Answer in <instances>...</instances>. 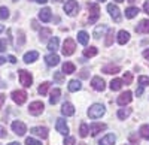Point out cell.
Returning a JSON list of instances; mask_svg holds the SVG:
<instances>
[{"instance_id":"d590c367","label":"cell","mask_w":149,"mask_h":145,"mask_svg":"<svg viewBox=\"0 0 149 145\" xmlns=\"http://www.w3.org/2000/svg\"><path fill=\"white\" fill-rule=\"evenodd\" d=\"M49 85H51V84H49L48 81H46V82H42L40 85H39V93H40L42 96H45V94L48 93V90H49Z\"/></svg>"},{"instance_id":"1f68e13d","label":"cell","mask_w":149,"mask_h":145,"mask_svg":"<svg viewBox=\"0 0 149 145\" xmlns=\"http://www.w3.org/2000/svg\"><path fill=\"white\" fill-rule=\"evenodd\" d=\"M39 34H40V41L43 42V41H46V39L49 38V36L52 34V32H51V29H40Z\"/></svg>"},{"instance_id":"b9f144b4","label":"cell","mask_w":149,"mask_h":145,"mask_svg":"<svg viewBox=\"0 0 149 145\" xmlns=\"http://www.w3.org/2000/svg\"><path fill=\"white\" fill-rule=\"evenodd\" d=\"M54 79H55L57 82H63V81H64L63 72H55V74H54Z\"/></svg>"},{"instance_id":"680465c9","label":"cell","mask_w":149,"mask_h":145,"mask_svg":"<svg viewBox=\"0 0 149 145\" xmlns=\"http://www.w3.org/2000/svg\"><path fill=\"white\" fill-rule=\"evenodd\" d=\"M115 2H118V3H121V2H124V0H115Z\"/></svg>"},{"instance_id":"d6986e66","label":"cell","mask_w":149,"mask_h":145,"mask_svg":"<svg viewBox=\"0 0 149 145\" xmlns=\"http://www.w3.org/2000/svg\"><path fill=\"white\" fill-rule=\"evenodd\" d=\"M45 62H46L48 66H57L60 63V57L57 54H49V55L45 57Z\"/></svg>"},{"instance_id":"7c38bea8","label":"cell","mask_w":149,"mask_h":145,"mask_svg":"<svg viewBox=\"0 0 149 145\" xmlns=\"http://www.w3.org/2000/svg\"><path fill=\"white\" fill-rule=\"evenodd\" d=\"M55 127H57V132H58V133H61V135H67L69 133V127L66 124V120H63V118H58L57 120Z\"/></svg>"},{"instance_id":"ac0fdd59","label":"cell","mask_w":149,"mask_h":145,"mask_svg":"<svg viewBox=\"0 0 149 145\" xmlns=\"http://www.w3.org/2000/svg\"><path fill=\"white\" fill-rule=\"evenodd\" d=\"M128 41H130V33L125 32V30H121L118 33V43L119 45H125Z\"/></svg>"},{"instance_id":"9c48e42d","label":"cell","mask_w":149,"mask_h":145,"mask_svg":"<svg viewBox=\"0 0 149 145\" xmlns=\"http://www.w3.org/2000/svg\"><path fill=\"white\" fill-rule=\"evenodd\" d=\"M12 130L15 132V135L24 136V135H26V132H27V127H26V124H24L22 121H14V123H12Z\"/></svg>"},{"instance_id":"7dc6e473","label":"cell","mask_w":149,"mask_h":145,"mask_svg":"<svg viewBox=\"0 0 149 145\" xmlns=\"http://www.w3.org/2000/svg\"><path fill=\"white\" fill-rule=\"evenodd\" d=\"M143 11L149 15V0H146V2H145V5H143Z\"/></svg>"},{"instance_id":"bcb514c9","label":"cell","mask_w":149,"mask_h":145,"mask_svg":"<svg viewBox=\"0 0 149 145\" xmlns=\"http://www.w3.org/2000/svg\"><path fill=\"white\" fill-rule=\"evenodd\" d=\"M0 138H6V129L3 126H0Z\"/></svg>"},{"instance_id":"816d5d0a","label":"cell","mask_w":149,"mask_h":145,"mask_svg":"<svg viewBox=\"0 0 149 145\" xmlns=\"http://www.w3.org/2000/svg\"><path fill=\"white\" fill-rule=\"evenodd\" d=\"M9 62H10V63H17V58H15L14 55H9Z\"/></svg>"},{"instance_id":"ba28073f","label":"cell","mask_w":149,"mask_h":145,"mask_svg":"<svg viewBox=\"0 0 149 145\" xmlns=\"http://www.w3.org/2000/svg\"><path fill=\"white\" fill-rule=\"evenodd\" d=\"M43 103L42 102H33V103H30V106H29V112L31 114V115H40L42 112H43Z\"/></svg>"},{"instance_id":"60d3db41","label":"cell","mask_w":149,"mask_h":145,"mask_svg":"<svg viewBox=\"0 0 149 145\" xmlns=\"http://www.w3.org/2000/svg\"><path fill=\"white\" fill-rule=\"evenodd\" d=\"M139 84H140V87L149 85V76H139Z\"/></svg>"},{"instance_id":"52a82bcc","label":"cell","mask_w":149,"mask_h":145,"mask_svg":"<svg viewBox=\"0 0 149 145\" xmlns=\"http://www.w3.org/2000/svg\"><path fill=\"white\" fill-rule=\"evenodd\" d=\"M19 82L22 84L24 87H31V82H33V78L31 75L29 74L27 70H19Z\"/></svg>"},{"instance_id":"7402d4cb","label":"cell","mask_w":149,"mask_h":145,"mask_svg":"<svg viewBox=\"0 0 149 145\" xmlns=\"http://www.w3.org/2000/svg\"><path fill=\"white\" fill-rule=\"evenodd\" d=\"M139 8H136V6H130V8H127L125 9V17L127 18H134V17H137V14H139Z\"/></svg>"},{"instance_id":"f6af8a7d","label":"cell","mask_w":149,"mask_h":145,"mask_svg":"<svg viewBox=\"0 0 149 145\" xmlns=\"http://www.w3.org/2000/svg\"><path fill=\"white\" fill-rule=\"evenodd\" d=\"M64 145H74V138H66L64 139Z\"/></svg>"},{"instance_id":"4316f807","label":"cell","mask_w":149,"mask_h":145,"mask_svg":"<svg viewBox=\"0 0 149 145\" xmlns=\"http://www.w3.org/2000/svg\"><path fill=\"white\" fill-rule=\"evenodd\" d=\"M58 45H60L58 38H52L51 41H49V43H48V50L51 51V53H55L58 50Z\"/></svg>"},{"instance_id":"836d02e7","label":"cell","mask_w":149,"mask_h":145,"mask_svg":"<svg viewBox=\"0 0 149 145\" xmlns=\"http://www.w3.org/2000/svg\"><path fill=\"white\" fill-rule=\"evenodd\" d=\"M106 36H107V38H106V41H104V45H106V46H110L112 43H113V36H115V32H113V30H109Z\"/></svg>"},{"instance_id":"2e32d148","label":"cell","mask_w":149,"mask_h":145,"mask_svg":"<svg viewBox=\"0 0 149 145\" xmlns=\"http://www.w3.org/2000/svg\"><path fill=\"white\" fill-rule=\"evenodd\" d=\"M90 130H91V135L95 136V135L100 133L102 130H106V124H103V123H94V124L90 126Z\"/></svg>"},{"instance_id":"83f0119b","label":"cell","mask_w":149,"mask_h":145,"mask_svg":"<svg viewBox=\"0 0 149 145\" xmlns=\"http://www.w3.org/2000/svg\"><path fill=\"white\" fill-rule=\"evenodd\" d=\"M88 39H90V36H88V33H86V32H79L78 33V42L79 43H82V45H86V43H88Z\"/></svg>"},{"instance_id":"5bb4252c","label":"cell","mask_w":149,"mask_h":145,"mask_svg":"<svg viewBox=\"0 0 149 145\" xmlns=\"http://www.w3.org/2000/svg\"><path fill=\"white\" fill-rule=\"evenodd\" d=\"M51 18H52V12H51V9H49V8H43V9L39 12V20H40V21L49 22V21H51Z\"/></svg>"},{"instance_id":"30bf717a","label":"cell","mask_w":149,"mask_h":145,"mask_svg":"<svg viewBox=\"0 0 149 145\" xmlns=\"http://www.w3.org/2000/svg\"><path fill=\"white\" fill-rule=\"evenodd\" d=\"M131 99H133V94H131V91H125V93H122L119 97H118V105L119 106H125V105H128L130 102H131Z\"/></svg>"},{"instance_id":"94428289","label":"cell","mask_w":149,"mask_h":145,"mask_svg":"<svg viewBox=\"0 0 149 145\" xmlns=\"http://www.w3.org/2000/svg\"><path fill=\"white\" fill-rule=\"evenodd\" d=\"M55 2H63V0H55Z\"/></svg>"},{"instance_id":"681fc988","label":"cell","mask_w":149,"mask_h":145,"mask_svg":"<svg viewBox=\"0 0 149 145\" xmlns=\"http://www.w3.org/2000/svg\"><path fill=\"white\" fill-rule=\"evenodd\" d=\"M5 100H6V97H5V94H2L0 93V108L3 106V103H5Z\"/></svg>"},{"instance_id":"d6a6232c","label":"cell","mask_w":149,"mask_h":145,"mask_svg":"<svg viewBox=\"0 0 149 145\" xmlns=\"http://www.w3.org/2000/svg\"><path fill=\"white\" fill-rule=\"evenodd\" d=\"M139 132H140V136H142L143 139H148V141H149V124H143Z\"/></svg>"},{"instance_id":"ffe728a7","label":"cell","mask_w":149,"mask_h":145,"mask_svg":"<svg viewBox=\"0 0 149 145\" xmlns=\"http://www.w3.org/2000/svg\"><path fill=\"white\" fill-rule=\"evenodd\" d=\"M60 96H61V90H60V88H54V90L51 91V96H49V103L55 105V103L60 100Z\"/></svg>"},{"instance_id":"4dcf8cb0","label":"cell","mask_w":149,"mask_h":145,"mask_svg":"<svg viewBox=\"0 0 149 145\" xmlns=\"http://www.w3.org/2000/svg\"><path fill=\"white\" fill-rule=\"evenodd\" d=\"M73 72H74V64H73V63L67 62V63H64V64H63V74L70 75V74H73Z\"/></svg>"},{"instance_id":"db71d44e","label":"cell","mask_w":149,"mask_h":145,"mask_svg":"<svg viewBox=\"0 0 149 145\" xmlns=\"http://www.w3.org/2000/svg\"><path fill=\"white\" fill-rule=\"evenodd\" d=\"M34 2H37V3H40V5H45L48 0H34Z\"/></svg>"},{"instance_id":"603a6c76","label":"cell","mask_w":149,"mask_h":145,"mask_svg":"<svg viewBox=\"0 0 149 145\" xmlns=\"http://www.w3.org/2000/svg\"><path fill=\"white\" fill-rule=\"evenodd\" d=\"M37 57H39V53L37 51H30V53H27L26 55H24V62L26 63H33L34 60H37Z\"/></svg>"},{"instance_id":"3957f363","label":"cell","mask_w":149,"mask_h":145,"mask_svg":"<svg viewBox=\"0 0 149 145\" xmlns=\"http://www.w3.org/2000/svg\"><path fill=\"white\" fill-rule=\"evenodd\" d=\"M88 9H90L88 22H90V24H94L98 18H100V8H98L97 3H90V5H88Z\"/></svg>"},{"instance_id":"f35d334b","label":"cell","mask_w":149,"mask_h":145,"mask_svg":"<svg viewBox=\"0 0 149 145\" xmlns=\"http://www.w3.org/2000/svg\"><path fill=\"white\" fill-rule=\"evenodd\" d=\"M24 42H26V38H24V32H22V30H18V41H17V45L21 46V45H24Z\"/></svg>"},{"instance_id":"8d00e7d4","label":"cell","mask_w":149,"mask_h":145,"mask_svg":"<svg viewBox=\"0 0 149 145\" xmlns=\"http://www.w3.org/2000/svg\"><path fill=\"white\" fill-rule=\"evenodd\" d=\"M9 18V9L6 6H0V20H8Z\"/></svg>"},{"instance_id":"6f0895ef","label":"cell","mask_w":149,"mask_h":145,"mask_svg":"<svg viewBox=\"0 0 149 145\" xmlns=\"http://www.w3.org/2000/svg\"><path fill=\"white\" fill-rule=\"evenodd\" d=\"M3 30H5V27H3V26H2V24H0V33H2V32H3Z\"/></svg>"},{"instance_id":"be15d7a7","label":"cell","mask_w":149,"mask_h":145,"mask_svg":"<svg viewBox=\"0 0 149 145\" xmlns=\"http://www.w3.org/2000/svg\"><path fill=\"white\" fill-rule=\"evenodd\" d=\"M98 2H104V0H98Z\"/></svg>"},{"instance_id":"5b68a950","label":"cell","mask_w":149,"mask_h":145,"mask_svg":"<svg viewBox=\"0 0 149 145\" xmlns=\"http://www.w3.org/2000/svg\"><path fill=\"white\" fill-rule=\"evenodd\" d=\"M12 100H14L17 105L26 103V100H27V93L24 91V90H15L14 93H12Z\"/></svg>"},{"instance_id":"cb8c5ba5","label":"cell","mask_w":149,"mask_h":145,"mask_svg":"<svg viewBox=\"0 0 149 145\" xmlns=\"http://www.w3.org/2000/svg\"><path fill=\"white\" fill-rule=\"evenodd\" d=\"M122 82H124V81H122V79H118V78H116V79H112V81H110V90H112V91L121 90L122 85H124Z\"/></svg>"},{"instance_id":"9a60e30c","label":"cell","mask_w":149,"mask_h":145,"mask_svg":"<svg viewBox=\"0 0 149 145\" xmlns=\"http://www.w3.org/2000/svg\"><path fill=\"white\" fill-rule=\"evenodd\" d=\"M30 132H31L34 136H39L42 139H46L48 138V129L46 127H33Z\"/></svg>"},{"instance_id":"ab89813d","label":"cell","mask_w":149,"mask_h":145,"mask_svg":"<svg viewBox=\"0 0 149 145\" xmlns=\"http://www.w3.org/2000/svg\"><path fill=\"white\" fill-rule=\"evenodd\" d=\"M124 82H125L127 85L133 82V75H131V72H125V74H124Z\"/></svg>"},{"instance_id":"6125c7cd","label":"cell","mask_w":149,"mask_h":145,"mask_svg":"<svg viewBox=\"0 0 149 145\" xmlns=\"http://www.w3.org/2000/svg\"><path fill=\"white\" fill-rule=\"evenodd\" d=\"M79 145H85V144H84V142H81V144H79Z\"/></svg>"},{"instance_id":"484cf974","label":"cell","mask_w":149,"mask_h":145,"mask_svg":"<svg viewBox=\"0 0 149 145\" xmlns=\"http://www.w3.org/2000/svg\"><path fill=\"white\" fill-rule=\"evenodd\" d=\"M104 74H109V75H115V74H118V72L121 70L118 66H113V64H109V66H104L103 69H102Z\"/></svg>"},{"instance_id":"277c9868","label":"cell","mask_w":149,"mask_h":145,"mask_svg":"<svg viewBox=\"0 0 149 145\" xmlns=\"http://www.w3.org/2000/svg\"><path fill=\"white\" fill-rule=\"evenodd\" d=\"M74 48H76V43H74V41L70 39V38H67V39L64 41V43H63L61 51H63L64 55H72V54L74 53Z\"/></svg>"},{"instance_id":"7a4b0ae2","label":"cell","mask_w":149,"mask_h":145,"mask_svg":"<svg viewBox=\"0 0 149 145\" xmlns=\"http://www.w3.org/2000/svg\"><path fill=\"white\" fill-rule=\"evenodd\" d=\"M78 11H79V5L76 0H67L66 5H64V12L69 15V17H74L78 14Z\"/></svg>"},{"instance_id":"f907efd6","label":"cell","mask_w":149,"mask_h":145,"mask_svg":"<svg viewBox=\"0 0 149 145\" xmlns=\"http://www.w3.org/2000/svg\"><path fill=\"white\" fill-rule=\"evenodd\" d=\"M143 57H145L146 60H149V50H145V51H143Z\"/></svg>"},{"instance_id":"f1b7e54d","label":"cell","mask_w":149,"mask_h":145,"mask_svg":"<svg viewBox=\"0 0 149 145\" xmlns=\"http://www.w3.org/2000/svg\"><path fill=\"white\" fill-rule=\"evenodd\" d=\"M130 115H131V109H130V108H122V109L118 111V118L119 120H125Z\"/></svg>"},{"instance_id":"c3c4849f","label":"cell","mask_w":149,"mask_h":145,"mask_svg":"<svg viewBox=\"0 0 149 145\" xmlns=\"http://www.w3.org/2000/svg\"><path fill=\"white\" fill-rule=\"evenodd\" d=\"M79 76H81V78H88V70L84 69V70L81 72V74H79Z\"/></svg>"},{"instance_id":"4fadbf2b","label":"cell","mask_w":149,"mask_h":145,"mask_svg":"<svg viewBox=\"0 0 149 145\" xmlns=\"http://www.w3.org/2000/svg\"><path fill=\"white\" fill-rule=\"evenodd\" d=\"M91 85H93V88L94 90H97V91H103L104 90V81L100 78V76H94L93 79H91Z\"/></svg>"},{"instance_id":"91938a15","label":"cell","mask_w":149,"mask_h":145,"mask_svg":"<svg viewBox=\"0 0 149 145\" xmlns=\"http://www.w3.org/2000/svg\"><path fill=\"white\" fill-rule=\"evenodd\" d=\"M128 2H130V3H134V2H136V0H128Z\"/></svg>"},{"instance_id":"ee69618b","label":"cell","mask_w":149,"mask_h":145,"mask_svg":"<svg viewBox=\"0 0 149 145\" xmlns=\"http://www.w3.org/2000/svg\"><path fill=\"white\" fill-rule=\"evenodd\" d=\"M6 48H8V42H6V39H0V53L6 51Z\"/></svg>"},{"instance_id":"8992f818","label":"cell","mask_w":149,"mask_h":145,"mask_svg":"<svg viewBox=\"0 0 149 145\" xmlns=\"http://www.w3.org/2000/svg\"><path fill=\"white\" fill-rule=\"evenodd\" d=\"M107 12H109V15L113 18V21H116V22L121 21V11H119V8H118L116 5L109 3V5H107Z\"/></svg>"},{"instance_id":"74e56055","label":"cell","mask_w":149,"mask_h":145,"mask_svg":"<svg viewBox=\"0 0 149 145\" xmlns=\"http://www.w3.org/2000/svg\"><path fill=\"white\" fill-rule=\"evenodd\" d=\"M79 135H81L82 138H86V136H88V126H86L85 123H82V124H81V129H79Z\"/></svg>"},{"instance_id":"e575fe53","label":"cell","mask_w":149,"mask_h":145,"mask_svg":"<svg viewBox=\"0 0 149 145\" xmlns=\"http://www.w3.org/2000/svg\"><path fill=\"white\" fill-rule=\"evenodd\" d=\"M104 30H106V26H98V27L94 30V38H95V39H100V36H103Z\"/></svg>"},{"instance_id":"44dd1931","label":"cell","mask_w":149,"mask_h":145,"mask_svg":"<svg viewBox=\"0 0 149 145\" xmlns=\"http://www.w3.org/2000/svg\"><path fill=\"white\" fill-rule=\"evenodd\" d=\"M115 141H116L115 135H106L100 142H98V145H115Z\"/></svg>"},{"instance_id":"7bdbcfd3","label":"cell","mask_w":149,"mask_h":145,"mask_svg":"<svg viewBox=\"0 0 149 145\" xmlns=\"http://www.w3.org/2000/svg\"><path fill=\"white\" fill-rule=\"evenodd\" d=\"M26 145H42L39 141H36V139H33V138H27L26 139Z\"/></svg>"},{"instance_id":"e0dca14e","label":"cell","mask_w":149,"mask_h":145,"mask_svg":"<svg viewBox=\"0 0 149 145\" xmlns=\"http://www.w3.org/2000/svg\"><path fill=\"white\" fill-rule=\"evenodd\" d=\"M61 112H63V115H66V117H72L74 114V108H73L72 103L64 102L63 103V108H61Z\"/></svg>"},{"instance_id":"8fae6325","label":"cell","mask_w":149,"mask_h":145,"mask_svg":"<svg viewBox=\"0 0 149 145\" xmlns=\"http://www.w3.org/2000/svg\"><path fill=\"white\" fill-rule=\"evenodd\" d=\"M136 32L140 34H148L149 33V20H142L137 26H136Z\"/></svg>"},{"instance_id":"f5cc1de1","label":"cell","mask_w":149,"mask_h":145,"mask_svg":"<svg viewBox=\"0 0 149 145\" xmlns=\"http://www.w3.org/2000/svg\"><path fill=\"white\" fill-rule=\"evenodd\" d=\"M142 91H143V87H139L137 90H136V94H137V96H140V94H142Z\"/></svg>"},{"instance_id":"11a10c76","label":"cell","mask_w":149,"mask_h":145,"mask_svg":"<svg viewBox=\"0 0 149 145\" xmlns=\"http://www.w3.org/2000/svg\"><path fill=\"white\" fill-rule=\"evenodd\" d=\"M5 62H6V58L5 57H0V64H3Z\"/></svg>"},{"instance_id":"f546056e","label":"cell","mask_w":149,"mask_h":145,"mask_svg":"<svg viewBox=\"0 0 149 145\" xmlns=\"http://www.w3.org/2000/svg\"><path fill=\"white\" fill-rule=\"evenodd\" d=\"M97 53H98V50L95 46H90V48H85L84 50V55L85 57H94V55H97Z\"/></svg>"},{"instance_id":"d4e9b609","label":"cell","mask_w":149,"mask_h":145,"mask_svg":"<svg viewBox=\"0 0 149 145\" xmlns=\"http://www.w3.org/2000/svg\"><path fill=\"white\" fill-rule=\"evenodd\" d=\"M82 88V84L78 79H72L69 82V91H79Z\"/></svg>"},{"instance_id":"9f6ffc18","label":"cell","mask_w":149,"mask_h":145,"mask_svg":"<svg viewBox=\"0 0 149 145\" xmlns=\"http://www.w3.org/2000/svg\"><path fill=\"white\" fill-rule=\"evenodd\" d=\"M8 145H21L19 142H10V144H8Z\"/></svg>"},{"instance_id":"6da1fadb","label":"cell","mask_w":149,"mask_h":145,"mask_svg":"<svg viewBox=\"0 0 149 145\" xmlns=\"http://www.w3.org/2000/svg\"><path fill=\"white\" fill-rule=\"evenodd\" d=\"M104 112H106V109H104L103 105L94 103L93 106H90V109H88V117L90 118H100Z\"/></svg>"}]
</instances>
